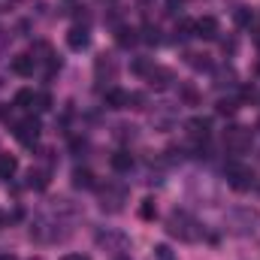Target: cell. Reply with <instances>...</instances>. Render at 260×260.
<instances>
[{
	"instance_id": "obj_22",
	"label": "cell",
	"mask_w": 260,
	"mask_h": 260,
	"mask_svg": "<svg viewBox=\"0 0 260 260\" xmlns=\"http://www.w3.org/2000/svg\"><path fill=\"white\" fill-rule=\"evenodd\" d=\"M142 40L157 46V43H160V30H157V27H145V30H142Z\"/></svg>"
},
{
	"instance_id": "obj_6",
	"label": "cell",
	"mask_w": 260,
	"mask_h": 260,
	"mask_svg": "<svg viewBox=\"0 0 260 260\" xmlns=\"http://www.w3.org/2000/svg\"><path fill=\"white\" fill-rule=\"evenodd\" d=\"M194 37L200 40H218V21L212 15H203L194 21Z\"/></svg>"
},
{
	"instance_id": "obj_28",
	"label": "cell",
	"mask_w": 260,
	"mask_h": 260,
	"mask_svg": "<svg viewBox=\"0 0 260 260\" xmlns=\"http://www.w3.org/2000/svg\"><path fill=\"white\" fill-rule=\"evenodd\" d=\"M0 260H18L15 254H0Z\"/></svg>"
},
{
	"instance_id": "obj_26",
	"label": "cell",
	"mask_w": 260,
	"mask_h": 260,
	"mask_svg": "<svg viewBox=\"0 0 260 260\" xmlns=\"http://www.w3.org/2000/svg\"><path fill=\"white\" fill-rule=\"evenodd\" d=\"M167 3H170V12H179V9H182V3H185V0H167Z\"/></svg>"
},
{
	"instance_id": "obj_10",
	"label": "cell",
	"mask_w": 260,
	"mask_h": 260,
	"mask_svg": "<svg viewBox=\"0 0 260 260\" xmlns=\"http://www.w3.org/2000/svg\"><path fill=\"white\" fill-rule=\"evenodd\" d=\"M34 70H37V58H30V55H18L12 61V73H18V76H34Z\"/></svg>"
},
{
	"instance_id": "obj_1",
	"label": "cell",
	"mask_w": 260,
	"mask_h": 260,
	"mask_svg": "<svg viewBox=\"0 0 260 260\" xmlns=\"http://www.w3.org/2000/svg\"><path fill=\"white\" fill-rule=\"evenodd\" d=\"M167 233L176 236L179 242H200L203 239V227L197 224V218H191L188 212H179V209L167 218Z\"/></svg>"
},
{
	"instance_id": "obj_12",
	"label": "cell",
	"mask_w": 260,
	"mask_h": 260,
	"mask_svg": "<svg viewBox=\"0 0 260 260\" xmlns=\"http://www.w3.org/2000/svg\"><path fill=\"white\" fill-rule=\"evenodd\" d=\"M112 170H115V173H130V170H133V154L124 151V148L115 151V154H112Z\"/></svg>"
},
{
	"instance_id": "obj_30",
	"label": "cell",
	"mask_w": 260,
	"mask_h": 260,
	"mask_svg": "<svg viewBox=\"0 0 260 260\" xmlns=\"http://www.w3.org/2000/svg\"><path fill=\"white\" fill-rule=\"evenodd\" d=\"M115 260H130V257H127V254H118V257H115Z\"/></svg>"
},
{
	"instance_id": "obj_5",
	"label": "cell",
	"mask_w": 260,
	"mask_h": 260,
	"mask_svg": "<svg viewBox=\"0 0 260 260\" xmlns=\"http://www.w3.org/2000/svg\"><path fill=\"white\" fill-rule=\"evenodd\" d=\"M67 46L73 49V52H82V49H88L91 46V34H88V27H70L67 30Z\"/></svg>"
},
{
	"instance_id": "obj_24",
	"label": "cell",
	"mask_w": 260,
	"mask_h": 260,
	"mask_svg": "<svg viewBox=\"0 0 260 260\" xmlns=\"http://www.w3.org/2000/svg\"><path fill=\"white\" fill-rule=\"evenodd\" d=\"M154 254H157L160 260H176V254H173V251H170L167 245H157V248H154Z\"/></svg>"
},
{
	"instance_id": "obj_18",
	"label": "cell",
	"mask_w": 260,
	"mask_h": 260,
	"mask_svg": "<svg viewBox=\"0 0 260 260\" xmlns=\"http://www.w3.org/2000/svg\"><path fill=\"white\" fill-rule=\"evenodd\" d=\"M73 185L76 188H94V176H91V170H73Z\"/></svg>"
},
{
	"instance_id": "obj_19",
	"label": "cell",
	"mask_w": 260,
	"mask_h": 260,
	"mask_svg": "<svg viewBox=\"0 0 260 260\" xmlns=\"http://www.w3.org/2000/svg\"><path fill=\"white\" fill-rule=\"evenodd\" d=\"M188 37H194V21L182 18V21L176 24V40H188Z\"/></svg>"
},
{
	"instance_id": "obj_31",
	"label": "cell",
	"mask_w": 260,
	"mask_h": 260,
	"mask_svg": "<svg viewBox=\"0 0 260 260\" xmlns=\"http://www.w3.org/2000/svg\"><path fill=\"white\" fill-rule=\"evenodd\" d=\"M0 3H12V0H0Z\"/></svg>"
},
{
	"instance_id": "obj_16",
	"label": "cell",
	"mask_w": 260,
	"mask_h": 260,
	"mask_svg": "<svg viewBox=\"0 0 260 260\" xmlns=\"http://www.w3.org/2000/svg\"><path fill=\"white\" fill-rule=\"evenodd\" d=\"M15 106H18V109H34V106H37V94H34L30 88H21V91L15 94Z\"/></svg>"
},
{
	"instance_id": "obj_8",
	"label": "cell",
	"mask_w": 260,
	"mask_h": 260,
	"mask_svg": "<svg viewBox=\"0 0 260 260\" xmlns=\"http://www.w3.org/2000/svg\"><path fill=\"white\" fill-rule=\"evenodd\" d=\"M209 130H212V121H209V118H191V121H188L191 139H209Z\"/></svg>"
},
{
	"instance_id": "obj_32",
	"label": "cell",
	"mask_w": 260,
	"mask_h": 260,
	"mask_svg": "<svg viewBox=\"0 0 260 260\" xmlns=\"http://www.w3.org/2000/svg\"><path fill=\"white\" fill-rule=\"evenodd\" d=\"M257 130H260V121H257Z\"/></svg>"
},
{
	"instance_id": "obj_21",
	"label": "cell",
	"mask_w": 260,
	"mask_h": 260,
	"mask_svg": "<svg viewBox=\"0 0 260 260\" xmlns=\"http://www.w3.org/2000/svg\"><path fill=\"white\" fill-rule=\"evenodd\" d=\"M133 43H136V30L121 27V30H118V46H133Z\"/></svg>"
},
{
	"instance_id": "obj_11",
	"label": "cell",
	"mask_w": 260,
	"mask_h": 260,
	"mask_svg": "<svg viewBox=\"0 0 260 260\" xmlns=\"http://www.w3.org/2000/svg\"><path fill=\"white\" fill-rule=\"evenodd\" d=\"M145 76H148V82H151V85H157V88H167V85L173 82V73H170V70H164V67H151Z\"/></svg>"
},
{
	"instance_id": "obj_29",
	"label": "cell",
	"mask_w": 260,
	"mask_h": 260,
	"mask_svg": "<svg viewBox=\"0 0 260 260\" xmlns=\"http://www.w3.org/2000/svg\"><path fill=\"white\" fill-rule=\"evenodd\" d=\"M3 224H6V215H3V212H0V227H3Z\"/></svg>"
},
{
	"instance_id": "obj_25",
	"label": "cell",
	"mask_w": 260,
	"mask_h": 260,
	"mask_svg": "<svg viewBox=\"0 0 260 260\" xmlns=\"http://www.w3.org/2000/svg\"><path fill=\"white\" fill-rule=\"evenodd\" d=\"M236 21H239V24H251V12H248V9H239V12H236Z\"/></svg>"
},
{
	"instance_id": "obj_20",
	"label": "cell",
	"mask_w": 260,
	"mask_h": 260,
	"mask_svg": "<svg viewBox=\"0 0 260 260\" xmlns=\"http://www.w3.org/2000/svg\"><path fill=\"white\" fill-rule=\"evenodd\" d=\"M154 215H157L154 200H151V197H148V200H142V206H139V218H142V221H151Z\"/></svg>"
},
{
	"instance_id": "obj_33",
	"label": "cell",
	"mask_w": 260,
	"mask_h": 260,
	"mask_svg": "<svg viewBox=\"0 0 260 260\" xmlns=\"http://www.w3.org/2000/svg\"><path fill=\"white\" fill-rule=\"evenodd\" d=\"M37 260H43V257H37Z\"/></svg>"
},
{
	"instance_id": "obj_4",
	"label": "cell",
	"mask_w": 260,
	"mask_h": 260,
	"mask_svg": "<svg viewBox=\"0 0 260 260\" xmlns=\"http://www.w3.org/2000/svg\"><path fill=\"white\" fill-rule=\"evenodd\" d=\"M15 139H18L21 145L34 148L37 139H40V121H37V118H24L21 124H15Z\"/></svg>"
},
{
	"instance_id": "obj_17",
	"label": "cell",
	"mask_w": 260,
	"mask_h": 260,
	"mask_svg": "<svg viewBox=\"0 0 260 260\" xmlns=\"http://www.w3.org/2000/svg\"><path fill=\"white\" fill-rule=\"evenodd\" d=\"M27 185L37 188V191H43V188L49 185V173H46V170H30V173H27Z\"/></svg>"
},
{
	"instance_id": "obj_27",
	"label": "cell",
	"mask_w": 260,
	"mask_h": 260,
	"mask_svg": "<svg viewBox=\"0 0 260 260\" xmlns=\"http://www.w3.org/2000/svg\"><path fill=\"white\" fill-rule=\"evenodd\" d=\"M61 260H88V257H82V254H67V257H61Z\"/></svg>"
},
{
	"instance_id": "obj_15",
	"label": "cell",
	"mask_w": 260,
	"mask_h": 260,
	"mask_svg": "<svg viewBox=\"0 0 260 260\" xmlns=\"http://www.w3.org/2000/svg\"><path fill=\"white\" fill-rule=\"evenodd\" d=\"M18 173V160H15V154H0V179H12Z\"/></svg>"
},
{
	"instance_id": "obj_2",
	"label": "cell",
	"mask_w": 260,
	"mask_h": 260,
	"mask_svg": "<svg viewBox=\"0 0 260 260\" xmlns=\"http://www.w3.org/2000/svg\"><path fill=\"white\" fill-rule=\"evenodd\" d=\"M251 142H254L251 127L233 124V127L224 130V145H227V151H233V154H245V151H251Z\"/></svg>"
},
{
	"instance_id": "obj_13",
	"label": "cell",
	"mask_w": 260,
	"mask_h": 260,
	"mask_svg": "<svg viewBox=\"0 0 260 260\" xmlns=\"http://www.w3.org/2000/svg\"><path fill=\"white\" fill-rule=\"evenodd\" d=\"M94 70H97V79H103V73H106V79L112 82V79H115V73H118V64H115L112 58H106V55H103V58H97Z\"/></svg>"
},
{
	"instance_id": "obj_7",
	"label": "cell",
	"mask_w": 260,
	"mask_h": 260,
	"mask_svg": "<svg viewBox=\"0 0 260 260\" xmlns=\"http://www.w3.org/2000/svg\"><path fill=\"white\" fill-rule=\"evenodd\" d=\"M124 197H127L124 188H106V194H103V203H100V206H103L106 212H121Z\"/></svg>"
},
{
	"instance_id": "obj_23",
	"label": "cell",
	"mask_w": 260,
	"mask_h": 260,
	"mask_svg": "<svg viewBox=\"0 0 260 260\" xmlns=\"http://www.w3.org/2000/svg\"><path fill=\"white\" fill-rule=\"evenodd\" d=\"M218 112H221V115H233V112H236V103H233V100H221V103H218Z\"/></svg>"
},
{
	"instance_id": "obj_9",
	"label": "cell",
	"mask_w": 260,
	"mask_h": 260,
	"mask_svg": "<svg viewBox=\"0 0 260 260\" xmlns=\"http://www.w3.org/2000/svg\"><path fill=\"white\" fill-rule=\"evenodd\" d=\"M103 100H106L109 109H124V106H127V91H121V88H109V91L103 94Z\"/></svg>"
},
{
	"instance_id": "obj_3",
	"label": "cell",
	"mask_w": 260,
	"mask_h": 260,
	"mask_svg": "<svg viewBox=\"0 0 260 260\" xmlns=\"http://www.w3.org/2000/svg\"><path fill=\"white\" fill-rule=\"evenodd\" d=\"M227 182H230L233 191H251L257 179H254L251 167H245V164H227Z\"/></svg>"
},
{
	"instance_id": "obj_14",
	"label": "cell",
	"mask_w": 260,
	"mask_h": 260,
	"mask_svg": "<svg viewBox=\"0 0 260 260\" xmlns=\"http://www.w3.org/2000/svg\"><path fill=\"white\" fill-rule=\"evenodd\" d=\"M97 245H106V248H109V245H118V248L124 251V248H127V236H124V233H97Z\"/></svg>"
}]
</instances>
